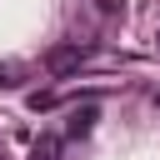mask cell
Here are the masks:
<instances>
[{
    "mask_svg": "<svg viewBox=\"0 0 160 160\" xmlns=\"http://www.w3.org/2000/svg\"><path fill=\"white\" fill-rule=\"evenodd\" d=\"M85 55H90V50H85L80 40H75V45H55V50L45 55V70H50L55 80H60V75H75V70L85 65Z\"/></svg>",
    "mask_w": 160,
    "mask_h": 160,
    "instance_id": "obj_1",
    "label": "cell"
},
{
    "mask_svg": "<svg viewBox=\"0 0 160 160\" xmlns=\"http://www.w3.org/2000/svg\"><path fill=\"white\" fill-rule=\"evenodd\" d=\"M95 120H100V110H95V105L70 110V120H65V140H85V135L95 130Z\"/></svg>",
    "mask_w": 160,
    "mask_h": 160,
    "instance_id": "obj_2",
    "label": "cell"
},
{
    "mask_svg": "<svg viewBox=\"0 0 160 160\" xmlns=\"http://www.w3.org/2000/svg\"><path fill=\"white\" fill-rule=\"evenodd\" d=\"M60 145H65V140H60V135H50V130H45V135H40V140H35V145H30V160H60Z\"/></svg>",
    "mask_w": 160,
    "mask_h": 160,
    "instance_id": "obj_3",
    "label": "cell"
},
{
    "mask_svg": "<svg viewBox=\"0 0 160 160\" xmlns=\"http://www.w3.org/2000/svg\"><path fill=\"white\" fill-rule=\"evenodd\" d=\"M0 85H5V90L25 85V65H15V60H0Z\"/></svg>",
    "mask_w": 160,
    "mask_h": 160,
    "instance_id": "obj_4",
    "label": "cell"
},
{
    "mask_svg": "<svg viewBox=\"0 0 160 160\" xmlns=\"http://www.w3.org/2000/svg\"><path fill=\"white\" fill-rule=\"evenodd\" d=\"M25 105H30L35 115H40V110H55V105H60V95H55V90H35V95H30Z\"/></svg>",
    "mask_w": 160,
    "mask_h": 160,
    "instance_id": "obj_5",
    "label": "cell"
},
{
    "mask_svg": "<svg viewBox=\"0 0 160 160\" xmlns=\"http://www.w3.org/2000/svg\"><path fill=\"white\" fill-rule=\"evenodd\" d=\"M155 105H160V90H155Z\"/></svg>",
    "mask_w": 160,
    "mask_h": 160,
    "instance_id": "obj_6",
    "label": "cell"
}]
</instances>
